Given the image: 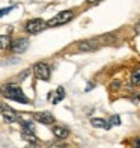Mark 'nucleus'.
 <instances>
[{
  "mask_svg": "<svg viewBox=\"0 0 140 148\" xmlns=\"http://www.w3.org/2000/svg\"><path fill=\"white\" fill-rule=\"evenodd\" d=\"M0 94H2L5 98H9L12 101H17V103H21V104H29L30 103V100L26 97V94L21 91V88L15 83H5L3 86H0Z\"/></svg>",
  "mask_w": 140,
  "mask_h": 148,
  "instance_id": "f257e3e1",
  "label": "nucleus"
},
{
  "mask_svg": "<svg viewBox=\"0 0 140 148\" xmlns=\"http://www.w3.org/2000/svg\"><path fill=\"white\" fill-rule=\"evenodd\" d=\"M72 17H74V11H71V9L63 11V12H60V14L54 15L51 20H48V21H47V26H48V27H56V26L66 24L68 21L72 20Z\"/></svg>",
  "mask_w": 140,
  "mask_h": 148,
  "instance_id": "f03ea898",
  "label": "nucleus"
},
{
  "mask_svg": "<svg viewBox=\"0 0 140 148\" xmlns=\"http://www.w3.org/2000/svg\"><path fill=\"white\" fill-rule=\"evenodd\" d=\"M45 27H47V21H44V20H41V18H32V20H29V21L26 23L24 30L27 33L35 35V33L42 32Z\"/></svg>",
  "mask_w": 140,
  "mask_h": 148,
  "instance_id": "7ed1b4c3",
  "label": "nucleus"
},
{
  "mask_svg": "<svg viewBox=\"0 0 140 148\" xmlns=\"http://www.w3.org/2000/svg\"><path fill=\"white\" fill-rule=\"evenodd\" d=\"M33 73L35 77L39 80H50V66L45 62H38L33 66Z\"/></svg>",
  "mask_w": 140,
  "mask_h": 148,
  "instance_id": "20e7f679",
  "label": "nucleus"
},
{
  "mask_svg": "<svg viewBox=\"0 0 140 148\" xmlns=\"http://www.w3.org/2000/svg\"><path fill=\"white\" fill-rule=\"evenodd\" d=\"M0 112H2V116L3 119L6 121V123H15V121H18V115H17V112L14 109H11L9 106H6V104H0Z\"/></svg>",
  "mask_w": 140,
  "mask_h": 148,
  "instance_id": "39448f33",
  "label": "nucleus"
},
{
  "mask_svg": "<svg viewBox=\"0 0 140 148\" xmlns=\"http://www.w3.org/2000/svg\"><path fill=\"white\" fill-rule=\"evenodd\" d=\"M27 47H29V39L18 38V39H15V41H12L11 51L15 53V55H18V53H24L26 50H27Z\"/></svg>",
  "mask_w": 140,
  "mask_h": 148,
  "instance_id": "423d86ee",
  "label": "nucleus"
},
{
  "mask_svg": "<svg viewBox=\"0 0 140 148\" xmlns=\"http://www.w3.org/2000/svg\"><path fill=\"white\" fill-rule=\"evenodd\" d=\"M33 118H35V121H38V123H41V124H44V125H50V124L54 123V116H53L48 110L36 112L35 115H33Z\"/></svg>",
  "mask_w": 140,
  "mask_h": 148,
  "instance_id": "0eeeda50",
  "label": "nucleus"
},
{
  "mask_svg": "<svg viewBox=\"0 0 140 148\" xmlns=\"http://www.w3.org/2000/svg\"><path fill=\"white\" fill-rule=\"evenodd\" d=\"M98 45H99V41H98V39H95V38L86 39V41H82V42L77 44L78 50H82V51H93V50L98 49Z\"/></svg>",
  "mask_w": 140,
  "mask_h": 148,
  "instance_id": "6e6552de",
  "label": "nucleus"
},
{
  "mask_svg": "<svg viewBox=\"0 0 140 148\" xmlns=\"http://www.w3.org/2000/svg\"><path fill=\"white\" fill-rule=\"evenodd\" d=\"M53 134L57 139H66L69 136V129H66L63 125H54L53 127Z\"/></svg>",
  "mask_w": 140,
  "mask_h": 148,
  "instance_id": "1a4fd4ad",
  "label": "nucleus"
},
{
  "mask_svg": "<svg viewBox=\"0 0 140 148\" xmlns=\"http://www.w3.org/2000/svg\"><path fill=\"white\" fill-rule=\"evenodd\" d=\"M90 124H92V127H97V129H105V130H109L111 127V124L107 123V121L103 119V118H92Z\"/></svg>",
  "mask_w": 140,
  "mask_h": 148,
  "instance_id": "9d476101",
  "label": "nucleus"
},
{
  "mask_svg": "<svg viewBox=\"0 0 140 148\" xmlns=\"http://www.w3.org/2000/svg\"><path fill=\"white\" fill-rule=\"evenodd\" d=\"M11 44H12V39L9 35H0V50L11 49Z\"/></svg>",
  "mask_w": 140,
  "mask_h": 148,
  "instance_id": "9b49d317",
  "label": "nucleus"
},
{
  "mask_svg": "<svg viewBox=\"0 0 140 148\" xmlns=\"http://www.w3.org/2000/svg\"><path fill=\"white\" fill-rule=\"evenodd\" d=\"M23 138L29 142H36V134L35 130H30V129H24L23 127Z\"/></svg>",
  "mask_w": 140,
  "mask_h": 148,
  "instance_id": "f8f14e48",
  "label": "nucleus"
},
{
  "mask_svg": "<svg viewBox=\"0 0 140 148\" xmlns=\"http://www.w3.org/2000/svg\"><path fill=\"white\" fill-rule=\"evenodd\" d=\"M63 97H65V89L62 88V86H59L57 91H56V98L53 100V103L57 104L59 101H62V100H63Z\"/></svg>",
  "mask_w": 140,
  "mask_h": 148,
  "instance_id": "ddd939ff",
  "label": "nucleus"
},
{
  "mask_svg": "<svg viewBox=\"0 0 140 148\" xmlns=\"http://www.w3.org/2000/svg\"><path fill=\"white\" fill-rule=\"evenodd\" d=\"M131 82H133V85L140 86V70L139 71H134V73L131 74Z\"/></svg>",
  "mask_w": 140,
  "mask_h": 148,
  "instance_id": "4468645a",
  "label": "nucleus"
},
{
  "mask_svg": "<svg viewBox=\"0 0 140 148\" xmlns=\"http://www.w3.org/2000/svg\"><path fill=\"white\" fill-rule=\"evenodd\" d=\"M109 123H110L111 125H121V116H119V115H113V116L110 118Z\"/></svg>",
  "mask_w": 140,
  "mask_h": 148,
  "instance_id": "2eb2a0df",
  "label": "nucleus"
},
{
  "mask_svg": "<svg viewBox=\"0 0 140 148\" xmlns=\"http://www.w3.org/2000/svg\"><path fill=\"white\" fill-rule=\"evenodd\" d=\"M12 8H5V9H0V17H3V15H6L8 12L11 11Z\"/></svg>",
  "mask_w": 140,
  "mask_h": 148,
  "instance_id": "dca6fc26",
  "label": "nucleus"
},
{
  "mask_svg": "<svg viewBox=\"0 0 140 148\" xmlns=\"http://www.w3.org/2000/svg\"><path fill=\"white\" fill-rule=\"evenodd\" d=\"M133 147H134V148H140V138H136V139H134Z\"/></svg>",
  "mask_w": 140,
  "mask_h": 148,
  "instance_id": "f3484780",
  "label": "nucleus"
},
{
  "mask_svg": "<svg viewBox=\"0 0 140 148\" xmlns=\"http://www.w3.org/2000/svg\"><path fill=\"white\" fill-rule=\"evenodd\" d=\"M134 30H136V33H140V20L136 23V27H134Z\"/></svg>",
  "mask_w": 140,
  "mask_h": 148,
  "instance_id": "a211bd4d",
  "label": "nucleus"
},
{
  "mask_svg": "<svg viewBox=\"0 0 140 148\" xmlns=\"http://www.w3.org/2000/svg\"><path fill=\"white\" fill-rule=\"evenodd\" d=\"M88 2H89L90 5H93V3H98V2H101V0H88Z\"/></svg>",
  "mask_w": 140,
  "mask_h": 148,
  "instance_id": "6ab92c4d",
  "label": "nucleus"
}]
</instances>
